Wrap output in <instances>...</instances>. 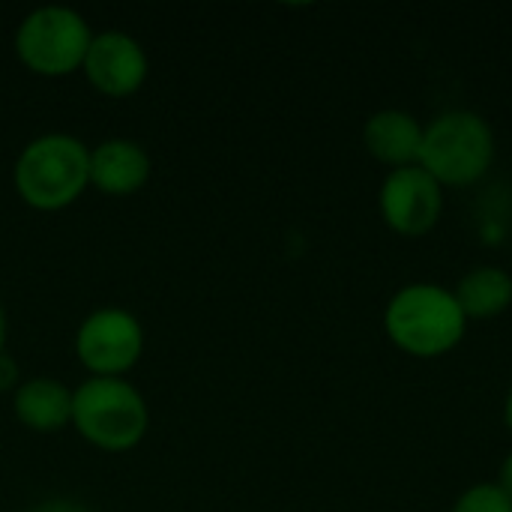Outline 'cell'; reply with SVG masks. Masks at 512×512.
<instances>
[{
	"instance_id": "obj_2",
	"label": "cell",
	"mask_w": 512,
	"mask_h": 512,
	"mask_svg": "<svg viewBox=\"0 0 512 512\" xmlns=\"http://www.w3.org/2000/svg\"><path fill=\"white\" fill-rule=\"evenodd\" d=\"M465 315L453 297L432 282L405 285L384 312V330L396 348L411 357H441L465 336Z\"/></svg>"
},
{
	"instance_id": "obj_17",
	"label": "cell",
	"mask_w": 512,
	"mask_h": 512,
	"mask_svg": "<svg viewBox=\"0 0 512 512\" xmlns=\"http://www.w3.org/2000/svg\"><path fill=\"white\" fill-rule=\"evenodd\" d=\"M3 348H6V312H3V303H0V354H6Z\"/></svg>"
},
{
	"instance_id": "obj_4",
	"label": "cell",
	"mask_w": 512,
	"mask_h": 512,
	"mask_svg": "<svg viewBox=\"0 0 512 512\" xmlns=\"http://www.w3.org/2000/svg\"><path fill=\"white\" fill-rule=\"evenodd\" d=\"M495 159L492 126L477 111H444L423 126L420 168L429 171L441 186L477 183Z\"/></svg>"
},
{
	"instance_id": "obj_15",
	"label": "cell",
	"mask_w": 512,
	"mask_h": 512,
	"mask_svg": "<svg viewBox=\"0 0 512 512\" xmlns=\"http://www.w3.org/2000/svg\"><path fill=\"white\" fill-rule=\"evenodd\" d=\"M498 489L512 501V453L504 459V465L498 471Z\"/></svg>"
},
{
	"instance_id": "obj_3",
	"label": "cell",
	"mask_w": 512,
	"mask_h": 512,
	"mask_svg": "<svg viewBox=\"0 0 512 512\" xmlns=\"http://www.w3.org/2000/svg\"><path fill=\"white\" fill-rule=\"evenodd\" d=\"M72 426L87 444L105 453H126L144 441L150 408L123 378H87L72 390Z\"/></svg>"
},
{
	"instance_id": "obj_7",
	"label": "cell",
	"mask_w": 512,
	"mask_h": 512,
	"mask_svg": "<svg viewBox=\"0 0 512 512\" xmlns=\"http://www.w3.org/2000/svg\"><path fill=\"white\" fill-rule=\"evenodd\" d=\"M444 213V186L420 165L396 168L381 186V216L402 237L429 234Z\"/></svg>"
},
{
	"instance_id": "obj_14",
	"label": "cell",
	"mask_w": 512,
	"mask_h": 512,
	"mask_svg": "<svg viewBox=\"0 0 512 512\" xmlns=\"http://www.w3.org/2000/svg\"><path fill=\"white\" fill-rule=\"evenodd\" d=\"M18 384H21V381H18V366L12 363L9 354H0V393H3V390H12V393H15Z\"/></svg>"
},
{
	"instance_id": "obj_6",
	"label": "cell",
	"mask_w": 512,
	"mask_h": 512,
	"mask_svg": "<svg viewBox=\"0 0 512 512\" xmlns=\"http://www.w3.org/2000/svg\"><path fill=\"white\" fill-rule=\"evenodd\" d=\"M75 354L90 378H123L144 354V327L126 309H96L75 333Z\"/></svg>"
},
{
	"instance_id": "obj_8",
	"label": "cell",
	"mask_w": 512,
	"mask_h": 512,
	"mask_svg": "<svg viewBox=\"0 0 512 512\" xmlns=\"http://www.w3.org/2000/svg\"><path fill=\"white\" fill-rule=\"evenodd\" d=\"M81 72L90 81V87L99 90L102 96L123 99L132 96L147 81L150 63L138 39L120 30H105L93 33Z\"/></svg>"
},
{
	"instance_id": "obj_5",
	"label": "cell",
	"mask_w": 512,
	"mask_h": 512,
	"mask_svg": "<svg viewBox=\"0 0 512 512\" xmlns=\"http://www.w3.org/2000/svg\"><path fill=\"white\" fill-rule=\"evenodd\" d=\"M90 42V24L69 6L33 9L15 30L18 60L42 78H63L81 69Z\"/></svg>"
},
{
	"instance_id": "obj_11",
	"label": "cell",
	"mask_w": 512,
	"mask_h": 512,
	"mask_svg": "<svg viewBox=\"0 0 512 512\" xmlns=\"http://www.w3.org/2000/svg\"><path fill=\"white\" fill-rule=\"evenodd\" d=\"M12 411L30 432L54 435L72 423V390L57 378L21 381L12 393Z\"/></svg>"
},
{
	"instance_id": "obj_9",
	"label": "cell",
	"mask_w": 512,
	"mask_h": 512,
	"mask_svg": "<svg viewBox=\"0 0 512 512\" xmlns=\"http://www.w3.org/2000/svg\"><path fill=\"white\" fill-rule=\"evenodd\" d=\"M150 156L138 141L129 138H108L90 150V186L102 195L123 198L135 195L150 180Z\"/></svg>"
},
{
	"instance_id": "obj_16",
	"label": "cell",
	"mask_w": 512,
	"mask_h": 512,
	"mask_svg": "<svg viewBox=\"0 0 512 512\" xmlns=\"http://www.w3.org/2000/svg\"><path fill=\"white\" fill-rule=\"evenodd\" d=\"M36 512H87L84 507H78V504H69V501H48V504H42Z\"/></svg>"
},
{
	"instance_id": "obj_1",
	"label": "cell",
	"mask_w": 512,
	"mask_h": 512,
	"mask_svg": "<svg viewBox=\"0 0 512 512\" xmlns=\"http://www.w3.org/2000/svg\"><path fill=\"white\" fill-rule=\"evenodd\" d=\"M12 183L27 207L63 210L90 186V150L75 135H39L18 153Z\"/></svg>"
},
{
	"instance_id": "obj_13",
	"label": "cell",
	"mask_w": 512,
	"mask_h": 512,
	"mask_svg": "<svg viewBox=\"0 0 512 512\" xmlns=\"http://www.w3.org/2000/svg\"><path fill=\"white\" fill-rule=\"evenodd\" d=\"M453 512H512V501L498 486L480 483L459 495V501L453 504Z\"/></svg>"
},
{
	"instance_id": "obj_18",
	"label": "cell",
	"mask_w": 512,
	"mask_h": 512,
	"mask_svg": "<svg viewBox=\"0 0 512 512\" xmlns=\"http://www.w3.org/2000/svg\"><path fill=\"white\" fill-rule=\"evenodd\" d=\"M504 420H507V429L512 432V390L510 396H507V405H504Z\"/></svg>"
},
{
	"instance_id": "obj_12",
	"label": "cell",
	"mask_w": 512,
	"mask_h": 512,
	"mask_svg": "<svg viewBox=\"0 0 512 512\" xmlns=\"http://www.w3.org/2000/svg\"><path fill=\"white\" fill-rule=\"evenodd\" d=\"M465 321H489L510 309L512 276L501 267H477L453 291Z\"/></svg>"
},
{
	"instance_id": "obj_10",
	"label": "cell",
	"mask_w": 512,
	"mask_h": 512,
	"mask_svg": "<svg viewBox=\"0 0 512 512\" xmlns=\"http://www.w3.org/2000/svg\"><path fill=\"white\" fill-rule=\"evenodd\" d=\"M363 144L366 150L396 168H411L420 162V147H423V126L414 114L399 111V108H384L372 114L363 126Z\"/></svg>"
}]
</instances>
